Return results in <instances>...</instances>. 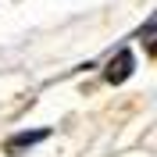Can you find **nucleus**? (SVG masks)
I'll use <instances>...</instances> for the list:
<instances>
[{"label": "nucleus", "mask_w": 157, "mask_h": 157, "mask_svg": "<svg viewBox=\"0 0 157 157\" xmlns=\"http://www.w3.org/2000/svg\"><path fill=\"white\" fill-rule=\"evenodd\" d=\"M47 136H50V128H29V132H21L18 139H11V143H7L4 150H7V154H25L29 147H36V143H43Z\"/></svg>", "instance_id": "obj_2"}, {"label": "nucleus", "mask_w": 157, "mask_h": 157, "mask_svg": "<svg viewBox=\"0 0 157 157\" xmlns=\"http://www.w3.org/2000/svg\"><path fill=\"white\" fill-rule=\"evenodd\" d=\"M132 68H136V57H132V50H128V47H121L114 57L107 61V68H104V78H107L111 86H118V82H125V78L132 75Z\"/></svg>", "instance_id": "obj_1"}, {"label": "nucleus", "mask_w": 157, "mask_h": 157, "mask_svg": "<svg viewBox=\"0 0 157 157\" xmlns=\"http://www.w3.org/2000/svg\"><path fill=\"white\" fill-rule=\"evenodd\" d=\"M139 39H143V47H147L150 54H154V21H147V25L139 29Z\"/></svg>", "instance_id": "obj_3"}]
</instances>
